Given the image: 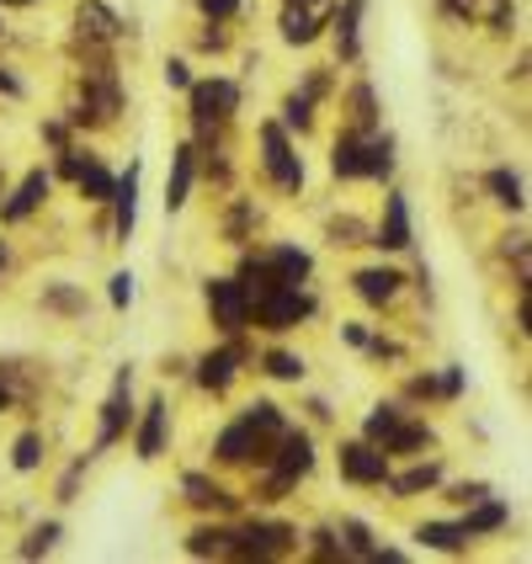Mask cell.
<instances>
[{"label":"cell","mask_w":532,"mask_h":564,"mask_svg":"<svg viewBox=\"0 0 532 564\" xmlns=\"http://www.w3.org/2000/svg\"><path fill=\"white\" fill-rule=\"evenodd\" d=\"M107 203H112V214H118V219H112V235H118V240H133V219H139V165H128V176L112 187Z\"/></svg>","instance_id":"19"},{"label":"cell","mask_w":532,"mask_h":564,"mask_svg":"<svg viewBox=\"0 0 532 564\" xmlns=\"http://www.w3.org/2000/svg\"><path fill=\"white\" fill-rule=\"evenodd\" d=\"M287 432V421H282V410L272 400H256L235 426H224L219 442H214V453H219V464H267V453H272V442Z\"/></svg>","instance_id":"1"},{"label":"cell","mask_w":532,"mask_h":564,"mask_svg":"<svg viewBox=\"0 0 532 564\" xmlns=\"http://www.w3.org/2000/svg\"><path fill=\"white\" fill-rule=\"evenodd\" d=\"M400 272H394V267H368V272H357V278H351V288H357V299H362V304H389V299H394V293H400Z\"/></svg>","instance_id":"22"},{"label":"cell","mask_w":532,"mask_h":564,"mask_svg":"<svg viewBox=\"0 0 532 564\" xmlns=\"http://www.w3.org/2000/svg\"><path fill=\"white\" fill-rule=\"evenodd\" d=\"M192 176H197V150H192V144H182V150L171 155V176H165V208H171V214L187 203Z\"/></svg>","instance_id":"21"},{"label":"cell","mask_w":532,"mask_h":564,"mask_svg":"<svg viewBox=\"0 0 532 564\" xmlns=\"http://www.w3.org/2000/svg\"><path fill=\"white\" fill-rule=\"evenodd\" d=\"M0 267H6V246H0Z\"/></svg>","instance_id":"48"},{"label":"cell","mask_w":532,"mask_h":564,"mask_svg":"<svg viewBox=\"0 0 532 564\" xmlns=\"http://www.w3.org/2000/svg\"><path fill=\"white\" fill-rule=\"evenodd\" d=\"M346 118H351V133H373L378 128L373 86H351V91H346Z\"/></svg>","instance_id":"27"},{"label":"cell","mask_w":532,"mask_h":564,"mask_svg":"<svg viewBox=\"0 0 532 564\" xmlns=\"http://www.w3.org/2000/svg\"><path fill=\"white\" fill-rule=\"evenodd\" d=\"M0 6H37V0H0Z\"/></svg>","instance_id":"47"},{"label":"cell","mask_w":532,"mask_h":564,"mask_svg":"<svg viewBox=\"0 0 532 564\" xmlns=\"http://www.w3.org/2000/svg\"><path fill=\"white\" fill-rule=\"evenodd\" d=\"M415 538H421L426 549H442V554H458V549H469L464 522H426V528H415Z\"/></svg>","instance_id":"28"},{"label":"cell","mask_w":532,"mask_h":564,"mask_svg":"<svg viewBox=\"0 0 532 564\" xmlns=\"http://www.w3.org/2000/svg\"><path fill=\"white\" fill-rule=\"evenodd\" d=\"M362 432L383 453H421V447H432V432L421 421H405V410H394V405H378Z\"/></svg>","instance_id":"6"},{"label":"cell","mask_w":532,"mask_h":564,"mask_svg":"<svg viewBox=\"0 0 532 564\" xmlns=\"http://www.w3.org/2000/svg\"><path fill=\"white\" fill-rule=\"evenodd\" d=\"M123 112V91H118V75H112V64H96L86 69V80H80V96H75V107H69V118L86 128H101L112 123Z\"/></svg>","instance_id":"5"},{"label":"cell","mask_w":532,"mask_h":564,"mask_svg":"<svg viewBox=\"0 0 532 564\" xmlns=\"http://www.w3.org/2000/svg\"><path fill=\"white\" fill-rule=\"evenodd\" d=\"M362 11H368V0H341V6H330V22H325V28H336V48H341V59H357V54H362V43H357Z\"/></svg>","instance_id":"18"},{"label":"cell","mask_w":532,"mask_h":564,"mask_svg":"<svg viewBox=\"0 0 532 564\" xmlns=\"http://www.w3.org/2000/svg\"><path fill=\"white\" fill-rule=\"evenodd\" d=\"M43 197H48V171H32L28 182H22V187L0 203V224H22L28 214H37V208H43Z\"/></svg>","instance_id":"17"},{"label":"cell","mask_w":532,"mask_h":564,"mask_svg":"<svg viewBox=\"0 0 532 564\" xmlns=\"http://www.w3.org/2000/svg\"><path fill=\"white\" fill-rule=\"evenodd\" d=\"M165 426H171V410H165V400H150L144 421H139V458H144V464L165 453Z\"/></svg>","instance_id":"23"},{"label":"cell","mask_w":532,"mask_h":564,"mask_svg":"<svg viewBox=\"0 0 532 564\" xmlns=\"http://www.w3.org/2000/svg\"><path fill=\"white\" fill-rule=\"evenodd\" d=\"M325 235H330V246H362L368 240V229L357 219H330L325 224Z\"/></svg>","instance_id":"34"},{"label":"cell","mask_w":532,"mask_h":564,"mask_svg":"<svg viewBox=\"0 0 532 564\" xmlns=\"http://www.w3.org/2000/svg\"><path fill=\"white\" fill-rule=\"evenodd\" d=\"M197 11H203L208 22H229V17L240 11V0H197Z\"/></svg>","instance_id":"40"},{"label":"cell","mask_w":532,"mask_h":564,"mask_svg":"<svg viewBox=\"0 0 532 564\" xmlns=\"http://www.w3.org/2000/svg\"><path fill=\"white\" fill-rule=\"evenodd\" d=\"M192 91V123L203 128H224L235 112H240V86L235 80H224V75H214V80H197V86H187Z\"/></svg>","instance_id":"8"},{"label":"cell","mask_w":532,"mask_h":564,"mask_svg":"<svg viewBox=\"0 0 532 564\" xmlns=\"http://www.w3.org/2000/svg\"><path fill=\"white\" fill-rule=\"evenodd\" d=\"M437 479H442V464H415L410 474H389L394 496H421V490H432Z\"/></svg>","instance_id":"31"},{"label":"cell","mask_w":532,"mask_h":564,"mask_svg":"<svg viewBox=\"0 0 532 564\" xmlns=\"http://www.w3.org/2000/svg\"><path fill=\"white\" fill-rule=\"evenodd\" d=\"M0 32H6V28H0Z\"/></svg>","instance_id":"49"},{"label":"cell","mask_w":532,"mask_h":564,"mask_svg":"<svg viewBox=\"0 0 532 564\" xmlns=\"http://www.w3.org/2000/svg\"><path fill=\"white\" fill-rule=\"evenodd\" d=\"M282 6H298V11H319V17H330V6H336V0H282Z\"/></svg>","instance_id":"45"},{"label":"cell","mask_w":532,"mask_h":564,"mask_svg":"<svg viewBox=\"0 0 532 564\" xmlns=\"http://www.w3.org/2000/svg\"><path fill=\"white\" fill-rule=\"evenodd\" d=\"M330 171L346 176V182H362V176H389L394 171V139L389 133H351L346 128L336 139V155H330Z\"/></svg>","instance_id":"2"},{"label":"cell","mask_w":532,"mask_h":564,"mask_svg":"<svg viewBox=\"0 0 532 564\" xmlns=\"http://www.w3.org/2000/svg\"><path fill=\"white\" fill-rule=\"evenodd\" d=\"M246 362H251V351H246V341L235 336L229 346H219V351H208V357L197 362V383H203L208 394H224V389L235 383V373H240Z\"/></svg>","instance_id":"13"},{"label":"cell","mask_w":532,"mask_h":564,"mask_svg":"<svg viewBox=\"0 0 532 564\" xmlns=\"http://www.w3.org/2000/svg\"><path fill=\"white\" fill-rule=\"evenodd\" d=\"M75 32H80L86 48H101V43H118L123 37V17L112 6H101V0H80L75 6Z\"/></svg>","instance_id":"14"},{"label":"cell","mask_w":532,"mask_h":564,"mask_svg":"<svg viewBox=\"0 0 532 564\" xmlns=\"http://www.w3.org/2000/svg\"><path fill=\"white\" fill-rule=\"evenodd\" d=\"M278 453H267V464H272V474L261 479V501H282L304 474L314 469V447H310V437L304 432H282L278 442H272Z\"/></svg>","instance_id":"4"},{"label":"cell","mask_w":532,"mask_h":564,"mask_svg":"<svg viewBox=\"0 0 532 564\" xmlns=\"http://www.w3.org/2000/svg\"><path fill=\"white\" fill-rule=\"evenodd\" d=\"M54 543H59V522H43V528H32V533H28L22 554H28V560H37V554H48Z\"/></svg>","instance_id":"36"},{"label":"cell","mask_w":532,"mask_h":564,"mask_svg":"<svg viewBox=\"0 0 532 564\" xmlns=\"http://www.w3.org/2000/svg\"><path fill=\"white\" fill-rule=\"evenodd\" d=\"M330 17H319V11H298V6H282V43H293V48H304L314 43L319 32H325Z\"/></svg>","instance_id":"24"},{"label":"cell","mask_w":532,"mask_h":564,"mask_svg":"<svg viewBox=\"0 0 532 564\" xmlns=\"http://www.w3.org/2000/svg\"><path fill=\"white\" fill-rule=\"evenodd\" d=\"M304 278H310V256L298 246H272V251L246 256V272H240L251 299L267 293V288H304Z\"/></svg>","instance_id":"3"},{"label":"cell","mask_w":532,"mask_h":564,"mask_svg":"<svg viewBox=\"0 0 532 564\" xmlns=\"http://www.w3.org/2000/svg\"><path fill=\"white\" fill-rule=\"evenodd\" d=\"M310 314H314V299L304 288H267V293L251 299V319L261 330H293V325H304Z\"/></svg>","instance_id":"7"},{"label":"cell","mask_w":532,"mask_h":564,"mask_svg":"<svg viewBox=\"0 0 532 564\" xmlns=\"http://www.w3.org/2000/svg\"><path fill=\"white\" fill-rule=\"evenodd\" d=\"M496 528H506V506L501 501H474L469 506V517H464V533L469 538H479V533H496Z\"/></svg>","instance_id":"30"},{"label":"cell","mask_w":532,"mask_h":564,"mask_svg":"<svg viewBox=\"0 0 532 564\" xmlns=\"http://www.w3.org/2000/svg\"><path fill=\"white\" fill-rule=\"evenodd\" d=\"M485 496H490V485H458V490H453L458 506H474V501H485Z\"/></svg>","instance_id":"44"},{"label":"cell","mask_w":532,"mask_h":564,"mask_svg":"<svg viewBox=\"0 0 532 564\" xmlns=\"http://www.w3.org/2000/svg\"><path fill=\"white\" fill-rule=\"evenodd\" d=\"M208 310H214V325H219V330L240 336V330L251 325V293H246V282L214 278L208 282Z\"/></svg>","instance_id":"11"},{"label":"cell","mask_w":532,"mask_h":564,"mask_svg":"<svg viewBox=\"0 0 532 564\" xmlns=\"http://www.w3.org/2000/svg\"><path fill=\"white\" fill-rule=\"evenodd\" d=\"M11 464H17L22 474L43 464V442H37V432H28V437H17V453H11Z\"/></svg>","instance_id":"37"},{"label":"cell","mask_w":532,"mask_h":564,"mask_svg":"<svg viewBox=\"0 0 532 564\" xmlns=\"http://www.w3.org/2000/svg\"><path fill=\"white\" fill-rule=\"evenodd\" d=\"M235 560H282L298 549V533L287 522H251V528H235Z\"/></svg>","instance_id":"9"},{"label":"cell","mask_w":532,"mask_h":564,"mask_svg":"<svg viewBox=\"0 0 532 564\" xmlns=\"http://www.w3.org/2000/svg\"><path fill=\"white\" fill-rule=\"evenodd\" d=\"M256 224V214H251V203H235V214H229V240L240 246L246 240V229Z\"/></svg>","instance_id":"39"},{"label":"cell","mask_w":532,"mask_h":564,"mask_svg":"<svg viewBox=\"0 0 532 564\" xmlns=\"http://www.w3.org/2000/svg\"><path fill=\"white\" fill-rule=\"evenodd\" d=\"M182 490H187V501L197 506V511H235V496L224 490V485H214V479H203V474H187L182 479Z\"/></svg>","instance_id":"25"},{"label":"cell","mask_w":532,"mask_h":564,"mask_svg":"<svg viewBox=\"0 0 532 564\" xmlns=\"http://www.w3.org/2000/svg\"><path fill=\"white\" fill-rule=\"evenodd\" d=\"M11 405V389H6V378H0V410Z\"/></svg>","instance_id":"46"},{"label":"cell","mask_w":532,"mask_h":564,"mask_svg":"<svg viewBox=\"0 0 532 564\" xmlns=\"http://www.w3.org/2000/svg\"><path fill=\"white\" fill-rule=\"evenodd\" d=\"M165 86H176V91H187V86H192V75H187V64H182V59L165 64Z\"/></svg>","instance_id":"43"},{"label":"cell","mask_w":532,"mask_h":564,"mask_svg":"<svg viewBox=\"0 0 532 564\" xmlns=\"http://www.w3.org/2000/svg\"><path fill=\"white\" fill-rule=\"evenodd\" d=\"M187 554H197V560H235V538H229V528H197L187 538Z\"/></svg>","instance_id":"26"},{"label":"cell","mask_w":532,"mask_h":564,"mask_svg":"<svg viewBox=\"0 0 532 564\" xmlns=\"http://www.w3.org/2000/svg\"><path fill=\"white\" fill-rule=\"evenodd\" d=\"M373 246H383V251H405L410 246V208L400 192H389V203H383V224H378Z\"/></svg>","instance_id":"20"},{"label":"cell","mask_w":532,"mask_h":564,"mask_svg":"<svg viewBox=\"0 0 532 564\" xmlns=\"http://www.w3.org/2000/svg\"><path fill=\"white\" fill-rule=\"evenodd\" d=\"M128 421H133V373H118L112 383V394H107V405H101V432H96V453H107L112 442L128 432Z\"/></svg>","instance_id":"12"},{"label":"cell","mask_w":532,"mask_h":564,"mask_svg":"<svg viewBox=\"0 0 532 564\" xmlns=\"http://www.w3.org/2000/svg\"><path fill=\"white\" fill-rule=\"evenodd\" d=\"M261 165H267L272 187H282V192L304 187V160L293 155V144H287L282 123H261Z\"/></svg>","instance_id":"10"},{"label":"cell","mask_w":532,"mask_h":564,"mask_svg":"<svg viewBox=\"0 0 532 564\" xmlns=\"http://www.w3.org/2000/svg\"><path fill=\"white\" fill-rule=\"evenodd\" d=\"M261 368L272 378H282V383H298V378H304V357H293V351H267Z\"/></svg>","instance_id":"33"},{"label":"cell","mask_w":532,"mask_h":564,"mask_svg":"<svg viewBox=\"0 0 532 564\" xmlns=\"http://www.w3.org/2000/svg\"><path fill=\"white\" fill-rule=\"evenodd\" d=\"M282 123L298 128V133H310V123H314V96L310 91H293V96H287V101H282Z\"/></svg>","instance_id":"32"},{"label":"cell","mask_w":532,"mask_h":564,"mask_svg":"<svg viewBox=\"0 0 532 564\" xmlns=\"http://www.w3.org/2000/svg\"><path fill=\"white\" fill-rule=\"evenodd\" d=\"M437 6H442V17H453V22H485V28L506 32L517 0H437Z\"/></svg>","instance_id":"16"},{"label":"cell","mask_w":532,"mask_h":564,"mask_svg":"<svg viewBox=\"0 0 532 564\" xmlns=\"http://www.w3.org/2000/svg\"><path fill=\"white\" fill-rule=\"evenodd\" d=\"M43 304L59 314H86V293H75V288H48L43 293Z\"/></svg>","instance_id":"35"},{"label":"cell","mask_w":532,"mask_h":564,"mask_svg":"<svg viewBox=\"0 0 532 564\" xmlns=\"http://www.w3.org/2000/svg\"><path fill=\"white\" fill-rule=\"evenodd\" d=\"M128 304H133V278L118 272V278H112V310H128Z\"/></svg>","instance_id":"41"},{"label":"cell","mask_w":532,"mask_h":564,"mask_svg":"<svg viewBox=\"0 0 532 564\" xmlns=\"http://www.w3.org/2000/svg\"><path fill=\"white\" fill-rule=\"evenodd\" d=\"M310 549H314V560H346V554H341V538L330 533V528L310 533Z\"/></svg>","instance_id":"38"},{"label":"cell","mask_w":532,"mask_h":564,"mask_svg":"<svg viewBox=\"0 0 532 564\" xmlns=\"http://www.w3.org/2000/svg\"><path fill=\"white\" fill-rule=\"evenodd\" d=\"M80 474H86V458L64 469V479H59V501H75V485H80Z\"/></svg>","instance_id":"42"},{"label":"cell","mask_w":532,"mask_h":564,"mask_svg":"<svg viewBox=\"0 0 532 564\" xmlns=\"http://www.w3.org/2000/svg\"><path fill=\"white\" fill-rule=\"evenodd\" d=\"M485 187L496 192V203H501V208H511V214H522V203H528V197H522V176H517V171H506V165H496V171L485 176Z\"/></svg>","instance_id":"29"},{"label":"cell","mask_w":532,"mask_h":564,"mask_svg":"<svg viewBox=\"0 0 532 564\" xmlns=\"http://www.w3.org/2000/svg\"><path fill=\"white\" fill-rule=\"evenodd\" d=\"M341 474L351 485H383L389 479V453L373 442H346L341 447Z\"/></svg>","instance_id":"15"}]
</instances>
